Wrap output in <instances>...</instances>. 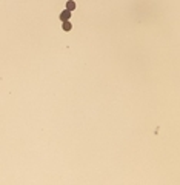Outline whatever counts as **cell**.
Wrapping results in <instances>:
<instances>
[{"label": "cell", "instance_id": "cell-3", "mask_svg": "<svg viewBox=\"0 0 180 185\" xmlns=\"http://www.w3.org/2000/svg\"><path fill=\"white\" fill-rule=\"evenodd\" d=\"M66 10L71 11V12L75 11V2L74 0H68V2H66Z\"/></svg>", "mask_w": 180, "mask_h": 185}, {"label": "cell", "instance_id": "cell-2", "mask_svg": "<svg viewBox=\"0 0 180 185\" xmlns=\"http://www.w3.org/2000/svg\"><path fill=\"white\" fill-rule=\"evenodd\" d=\"M62 29H63V31H71V29H73V25H71V22H69V20L62 22Z\"/></svg>", "mask_w": 180, "mask_h": 185}, {"label": "cell", "instance_id": "cell-1", "mask_svg": "<svg viewBox=\"0 0 180 185\" xmlns=\"http://www.w3.org/2000/svg\"><path fill=\"white\" fill-rule=\"evenodd\" d=\"M71 19V11H68V10H63L60 12V20L62 22H65V20H69Z\"/></svg>", "mask_w": 180, "mask_h": 185}]
</instances>
